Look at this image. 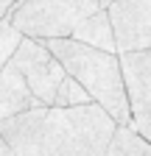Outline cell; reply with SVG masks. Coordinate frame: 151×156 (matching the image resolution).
<instances>
[{"label":"cell","instance_id":"8","mask_svg":"<svg viewBox=\"0 0 151 156\" xmlns=\"http://www.w3.org/2000/svg\"><path fill=\"white\" fill-rule=\"evenodd\" d=\"M70 39H76V42H81V45H90V48H98V50H106V53H118L115 31H112L106 9H98L95 14L81 20V23L76 25V31L70 34Z\"/></svg>","mask_w":151,"mask_h":156},{"label":"cell","instance_id":"5","mask_svg":"<svg viewBox=\"0 0 151 156\" xmlns=\"http://www.w3.org/2000/svg\"><path fill=\"white\" fill-rule=\"evenodd\" d=\"M118 56L129 95V114H131L129 126L145 142H151V50L118 53Z\"/></svg>","mask_w":151,"mask_h":156},{"label":"cell","instance_id":"3","mask_svg":"<svg viewBox=\"0 0 151 156\" xmlns=\"http://www.w3.org/2000/svg\"><path fill=\"white\" fill-rule=\"evenodd\" d=\"M101 9L98 0H17L9 23L31 39H62Z\"/></svg>","mask_w":151,"mask_h":156},{"label":"cell","instance_id":"2","mask_svg":"<svg viewBox=\"0 0 151 156\" xmlns=\"http://www.w3.org/2000/svg\"><path fill=\"white\" fill-rule=\"evenodd\" d=\"M118 123L98 103L45 109L42 148L48 156H104Z\"/></svg>","mask_w":151,"mask_h":156},{"label":"cell","instance_id":"1","mask_svg":"<svg viewBox=\"0 0 151 156\" xmlns=\"http://www.w3.org/2000/svg\"><path fill=\"white\" fill-rule=\"evenodd\" d=\"M48 50L59 58L67 75H73L98 106H104L118 126H129V95H126V81H123V67L118 53H106L98 48L81 45L70 36L62 39H42Z\"/></svg>","mask_w":151,"mask_h":156},{"label":"cell","instance_id":"12","mask_svg":"<svg viewBox=\"0 0 151 156\" xmlns=\"http://www.w3.org/2000/svg\"><path fill=\"white\" fill-rule=\"evenodd\" d=\"M17 0H0V17H9V11L14 9Z\"/></svg>","mask_w":151,"mask_h":156},{"label":"cell","instance_id":"10","mask_svg":"<svg viewBox=\"0 0 151 156\" xmlns=\"http://www.w3.org/2000/svg\"><path fill=\"white\" fill-rule=\"evenodd\" d=\"M84 103H95L92 95L76 81L73 75H64L59 89H56V95H53V106L56 109H70V106H84Z\"/></svg>","mask_w":151,"mask_h":156},{"label":"cell","instance_id":"6","mask_svg":"<svg viewBox=\"0 0 151 156\" xmlns=\"http://www.w3.org/2000/svg\"><path fill=\"white\" fill-rule=\"evenodd\" d=\"M118 53L151 50V0H118L106 6Z\"/></svg>","mask_w":151,"mask_h":156},{"label":"cell","instance_id":"4","mask_svg":"<svg viewBox=\"0 0 151 156\" xmlns=\"http://www.w3.org/2000/svg\"><path fill=\"white\" fill-rule=\"evenodd\" d=\"M11 64L23 73L25 84L36 95V101H39L42 106H53V95H56V89H59L62 78L67 73L59 64V58L48 50V45L42 42V39L23 36L20 45H17L14 53H11Z\"/></svg>","mask_w":151,"mask_h":156},{"label":"cell","instance_id":"9","mask_svg":"<svg viewBox=\"0 0 151 156\" xmlns=\"http://www.w3.org/2000/svg\"><path fill=\"white\" fill-rule=\"evenodd\" d=\"M104 156H151V142H145L131 126H118Z\"/></svg>","mask_w":151,"mask_h":156},{"label":"cell","instance_id":"7","mask_svg":"<svg viewBox=\"0 0 151 156\" xmlns=\"http://www.w3.org/2000/svg\"><path fill=\"white\" fill-rule=\"evenodd\" d=\"M42 103L36 101V95L31 92V87L25 84L23 73L11 64V58L0 70V120L14 114H23L31 109H39Z\"/></svg>","mask_w":151,"mask_h":156},{"label":"cell","instance_id":"13","mask_svg":"<svg viewBox=\"0 0 151 156\" xmlns=\"http://www.w3.org/2000/svg\"><path fill=\"white\" fill-rule=\"evenodd\" d=\"M101 3V9H106V6H112V3H118V0H98Z\"/></svg>","mask_w":151,"mask_h":156},{"label":"cell","instance_id":"11","mask_svg":"<svg viewBox=\"0 0 151 156\" xmlns=\"http://www.w3.org/2000/svg\"><path fill=\"white\" fill-rule=\"evenodd\" d=\"M20 39H23V34L17 31L6 17H0V70H3V64L11 58L14 48L20 45ZM0 156H9V145L3 142V136H0Z\"/></svg>","mask_w":151,"mask_h":156}]
</instances>
